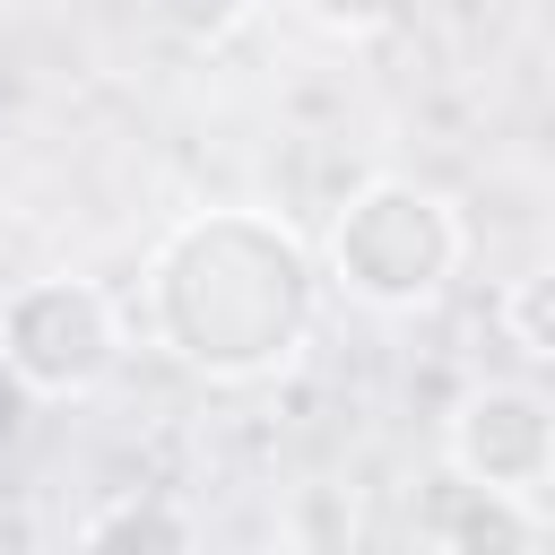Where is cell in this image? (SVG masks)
<instances>
[{"label": "cell", "mask_w": 555, "mask_h": 555, "mask_svg": "<svg viewBox=\"0 0 555 555\" xmlns=\"http://www.w3.org/2000/svg\"><path fill=\"white\" fill-rule=\"evenodd\" d=\"M147 338L199 382H269L286 373L330 304L321 251L278 208H191L147 251Z\"/></svg>", "instance_id": "6da1fadb"}, {"label": "cell", "mask_w": 555, "mask_h": 555, "mask_svg": "<svg viewBox=\"0 0 555 555\" xmlns=\"http://www.w3.org/2000/svg\"><path fill=\"white\" fill-rule=\"evenodd\" d=\"M260 0H156V17L182 35V43H225Z\"/></svg>", "instance_id": "9c48e42d"}, {"label": "cell", "mask_w": 555, "mask_h": 555, "mask_svg": "<svg viewBox=\"0 0 555 555\" xmlns=\"http://www.w3.org/2000/svg\"><path fill=\"white\" fill-rule=\"evenodd\" d=\"M304 26H321V35H338V43H364V35H382L408 0H286Z\"/></svg>", "instance_id": "ba28073f"}, {"label": "cell", "mask_w": 555, "mask_h": 555, "mask_svg": "<svg viewBox=\"0 0 555 555\" xmlns=\"http://www.w3.org/2000/svg\"><path fill=\"white\" fill-rule=\"evenodd\" d=\"M191 538H199V520L165 494H113L78 520V546H165V555H182Z\"/></svg>", "instance_id": "8992f818"}, {"label": "cell", "mask_w": 555, "mask_h": 555, "mask_svg": "<svg viewBox=\"0 0 555 555\" xmlns=\"http://www.w3.org/2000/svg\"><path fill=\"white\" fill-rule=\"evenodd\" d=\"M408 538H416V546H434V555H529V546L546 538V512L442 468V477L416 494Z\"/></svg>", "instance_id": "5b68a950"}, {"label": "cell", "mask_w": 555, "mask_h": 555, "mask_svg": "<svg viewBox=\"0 0 555 555\" xmlns=\"http://www.w3.org/2000/svg\"><path fill=\"white\" fill-rule=\"evenodd\" d=\"M442 460H451V477H477V486L546 512V494H555V399L538 382H477L442 425Z\"/></svg>", "instance_id": "277c9868"}, {"label": "cell", "mask_w": 555, "mask_h": 555, "mask_svg": "<svg viewBox=\"0 0 555 555\" xmlns=\"http://www.w3.org/2000/svg\"><path fill=\"white\" fill-rule=\"evenodd\" d=\"M321 278L364 304V312H425L460 260H468V225L460 208L416 182V173H364L356 191H338L330 225H321Z\"/></svg>", "instance_id": "7a4b0ae2"}, {"label": "cell", "mask_w": 555, "mask_h": 555, "mask_svg": "<svg viewBox=\"0 0 555 555\" xmlns=\"http://www.w3.org/2000/svg\"><path fill=\"white\" fill-rule=\"evenodd\" d=\"M503 330H512V356L520 364H546L555 356V278L546 269H529V278L503 286Z\"/></svg>", "instance_id": "52a82bcc"}, {"label": "cell", "mask_w": 555, "mask_h": 555, "mask_svg": "<svg viewBox=\"0 0 555 555\" xmlns=\"http://www.w3.org/2000/svg\"><path fill=\"white\" fill-rule=\"evenodd\" d=\"M130 356V321L95 278H17L0 295V373L26 399H95Z\"/></svg>", "instance_id": "3957f363"}]
</instances>
